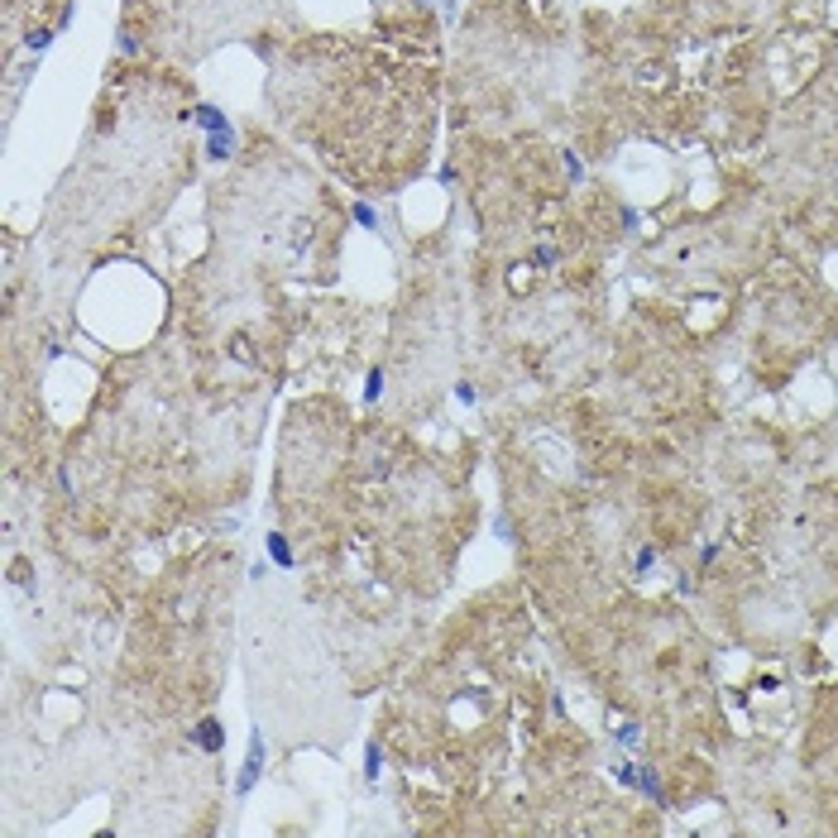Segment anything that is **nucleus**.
Masks as SVG:
<instances>
[{"label":"nucleus","mask_w":838,"mask_h":838,"mask_svg":"<svg viewBox=\"0 0 838 838\" xmlns=\"http://www.w3.org/2000/svg\"><path fill=\"white\" fill-rule=\"evenodd\" d=\"M379 766H384V752H379V742H369V747H364V776L379 781Z\"/></svg>","instance_id":"39448f33"},{"label":"nucleus","mask_w":838,"mask_h":838,"mask_svg":"<svg viewBox=\"0 0 838 838\" xmlns=\"http://www.w3.org/2000/svg\"><path fill=\"white\" fill-rule=\"evenodd\" d=\"M197 125L202 129H211V134H220V129H230V120L216 110V105H197Z\"/></svg>","instance_id":"7ed1b4c3"},{"label":"nucleus","mask_w":838,"mask_h":838,"mask_svg":"<svg viewBox=\"0 0 838 838\" xmlns=\"http://www.w3.org/2000/svg\"><path fill=\"white\" fill-rule=\"evenodd\" d=\"M355 220H359L364 230H374V225H379V211L369 207V202H355Z\"/></svg>","instance_id":"423d86ee"},{"label":"nucleus","mask_w":838,"mask_h":838,"mask_svg":"<svg viewBox=\"0 0 838 838\" xmlns=\"http://www.w3.org/2000/svg\"><path fill=\"white\" fill-rule=\"evenodd\" d=\"M379 393H384V374L374 369V374H369V388H364V403H379Z\"/></svg>","instance_id":"0eeeda50"},{"label":"nucleus","mask_w":838,"mask_h":838,"mask_svg":"<svg viewBox=\"0 0 838 838\" xmlns=\"http://www.w3.org/2000/svg\"><path fill=\"white\" fill-rule=\"evenodd\" d=\"M259 776H264V733H249V752H244V771L235 781V795H249Z\"/></svg>","instance_id":"f257e3e1"},{"label":"nucleus","mask_w":838,"mask_h":838,"mask_svg":"<svg viewBox=\"0 0 838 838\" xmlns=\"http://www.w3.org/2000/svg\"><path fill=\"white\" fill-rule=\"evenodd\" d=\"M192 742H197L207 757H220V752H225V724H220V719H202V724L192 729Z\"/></svg>","instance_id":"f03ea898"},{"label":"nucleus","mask_w":838,"mask_h":838,"mask_svg":"<svg viewBox=\"0 0 838 838\" xmlns=\"http://www.w3.org/2000/svg\"><path fill=\"white\" fill-rule=\"evenodd\" d=\"M269 556H273V565H283V570H288V565H293V546H288V536H278V532H273V536H269Z\"/></svg>","instance_id":"20e7f679"}]
</instances>
